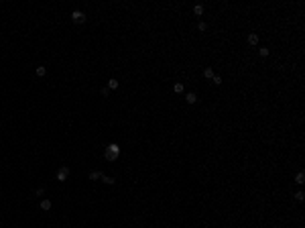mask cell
Returning <instances> with one entry per match:
<instances>
[{
  "label": "cell",
  "instance_id": "cell-9",
  "mask_svg": "<svg viewBox=\"0 0 305 228\" xmlns=\"http://www.w3.org/2000/svg\"><path fill=\"white\" fill-rule=\"evenodd\" d=\"M203 76H205L207 80H212L216 74H214V69H212V67H205V69H203Z\"/></svg>",
  "mask_w": 305,
  "mask_h": 228
},
{
  "label": "cell",
  "instance_id": "cell-10",
  "mask_svg": "<svg viewBox=\"0 0 305 228\" xmlns=\"http://www.w3.org/2000/svg\"><path fill=\"white\" fill-rule=\"evenodd\" d=\"M193 14H195V16H201V14H203V6H201V4H195V6H193Z\"/></svg>",
  "mask_w": 305,
  "mask_h": 228
},
{
  "label": "cell",
  "instance_id": "cell-11",
  "mask_svg": "<svg viewBox=\"0 0 305 228\" xmlns=\"http://www.w3.org/2000/svg\"><path fill=\"white\" fill-rule=\"evenodd\" d=\"M295 181H297V183H299V186H301V183H303V181H305V175H303V171H299V173L295 175Z\"/></svg>",
  "mask_w": 305,
  "mask_h": 228
},
{
  "label": "cell",
  "instance_id": "cell-15",
  "mask_svg": "<svg viewBox=\"0 0 305 228\" xmlns=\"http://www.w3.org/2000/svg\"><path fill=\"white\" fill-rule=\"evenodd\" d=\"M259 53H261V57H269V49H267V47H261Z\"/></svg>",
  "mask_w": 305,
  "mask_h": 228
},
{
  "label": "cell",
  "instance_id": "cell-13",
  "mask_svg": "<svg viewBox=\"0 0 305 228\" xmlns=\"http://www.w3.org/2000/svg\"><path fill=\"white\" fill-rule=\"evenodd\" d=\"M118 88V80H110L108 82V90H116Z\"/></svg>",
  "mask_w": 305,
  "mask_h": 228
},
{
  "label": "cell",
  "instance_id": "cell-16",
  "mask_svg": "<svg viewBox=\"0 0 305 228\" xmlns=\"http://www.w3.org/2000/svg\"><path fill=\"white\" fill-rule=\"evenodd\" d=\"M303 198H305L303 192H297V194H295V200H297V202H303Z\"/></svg>",
  "mask_w": 305,
  "mask_h": 228
},
{
  "label": "cell",
  "instance_id": "cell-20",
  "mask_svg": "<svg viewBox=\"0 0 305 228\" xmlns=\"http://www.w3.org/2000/svg\"><path fill=\"white\" fill-rule=\"evenodd\" d=\"M35 194H37V196H43V194H45V188H39V190H37Z\"/></svg>",
  "mask_w": 305,
  "mask_h": 228
},
{
  "label": "cell",
  "instance_id": "cell-2",
  "mask_svg": "<svg viewBox=\"0 0 305 228\" xmlns=\"http://www.w3.org/2000/svg\"><path fill=\"white\" fill-rule=\"evenodd\" d=\"M71 20L77 22V25H79V22H86V14H83L81 10H73V12H71Z\"/></svg>",
  "mask_w": 305,
  "mask_h": 228
},
{
  "label": "cell",
  "instance_id": "cell-8",
  "mask_svg": "<svg viewBox=\"0 0 305 228\" xmlns=\"http://www.w3.org/2000/svg\"><path fill=\"white\" fill-rule=\"evenodd\" d=\"M51 206H53L51 200H43L41 202V210H51Z\"/></svg>",
  "mask_w": 305,
  "mask_h": 228
},
{
  "label": "cell",
  "instance_id": "cell-4",
  "mask_svg": "<svg viewBox=\"0 0 305 228\" xmlns=\"http://www.w3.org/2000/svg\"><path fill=\"white\" fill-rule=\"evenodd\" d=\"M246 41H248V45H259V35H256V33H250Z\"/></svg>",
  "mask_w": 305,
  "mask_h": 228
},
{
  "label": "cell",
  "instance_id": "cell-6",
  "mask_svg": "<svg viewBox=\"0 0 305 228\" xmlns=\"http://www.w3.org/2000/svg\"><path fill=\"white\" fill-rule=\"evenodd\" d=\"M104 177V173H100V171H90V179L92 181H98V179H102Z\"/></svg>",
  "mask_w": 305,
  "mask_h": 228
},
{
  "label": "cell",
  "instance_id": "cell-3",
  "mask_svg": "<svg viewBox=\"0 0 305 228\" xmlns=\"http://www.w3.org/2000/svg\"><path fill=\"white\" fill-rule=\"evenodd\" d=\"M69 177V169L67 167H61L59 171H57V181H65Z\"/></svg>",
  "mask_w": 305,
  "mask_h": 228
},
{
  "label": "cell",
  "instance_id": "cell-19",
  "mask_svg": "<svg viewBox=\"0 0 305 228\" xmlns=\"http://www.w3.org/2000/svg\"><path fill=\"white\" fill-rule=\"evenodd\" d=\"M100 94H102V96H104V98H106V96H108V94H110V90H108V88H102V92H100Z\"/></svg>",
  "mask_w": 305,
  "mask_h": 228
},
{
  "label": "cell",
  "instance_id": "cell-14",
  "mask_svg": "<svg viewBox=\"0 0 305 228\" xmlns=\"http://www.w3.org/2000/svg\"><path fill=\"white\" fill-rule=\"evenodd\" d=\"M102 179H104V183H108V186H114V177H108V175H104Z\"/></svg>",
  "mask_w": 305,
  "mask_h": 228
},
{
  "label": "cell",
  "instance_id": "cell-7",
  "mask_svg": "<svg viewBox=\"0 0 305 228\" xmlns=\"http://www.w3.org/2000/svg\"><path fill=\"white\" fill-rule=\"evenodd\" d=\"M183 90H185V88H183L181 82H177V84L173 86V92H175V94H183Z\"/></svg>",
  "mask_w": 305,
  "mask_h": 228
},
{
  "label": "cell",
  "instance_id": "cell-5",
  "mask_svg": "<svg viewBox=\"0 0 305 228\" xmlns=\"http://www.w3.org/2000/svg\"><path fill=\"white\" fill-rule=\"evenodd\" d=\"M185 102H187V104H195V102H197V96H195L193 92H189V94H185Z\"/></svg>",
  "mask_w": 305,
  "mask_h": 228
},
{
  "label": "cell",
  "instance_id": "cell-18",
  "mask_svg": "<svg viewBox=\"0 0 305 228\" xmlns=\"http://www.w3.org/2000/svg\"><path fill=\"white\" fill-rule=\"evenodd\" d=\"M212 82H214L216 86H220V84H222V78H220V76H214V78H212Z\"/></svg>",
  "mask_w": 305,
  "mask_h": 228
},
{
  "label": "cell",
  "instance_id": "cell-1",
  "mask_svg": "<svg viewBox=\"0 0 305 228\" xmlns=\"http://www.w3.org/2000/svg\"><path fill=\"white\" fill-rule=\"evenodd\" d=\"M118 155H120V147L116 145V143H112V145L106 147V159H108V161H116Z\"/></svg>",
  "mask_w": 305,
  "mask_h": 228
},
{
  "label": "cell",
  "instance_id": "cell-12",
  "mask_svg": "<svg viewBox=\"0 0 305 228\" xmlns=\"http://www.w3.org/2000/svg\"><path fill=\"white\" fill-rule=\"evenodd\" d=\"M45 74H47V67H43V65H39V67H37V76H39V78H43Z\"/></svg>",
  "mask_w": 305,
  "mask_h": 228
},
{
  "label": "cell",
  "instance_id": "cell-17",
  "mask_svg": "<svg viewBox=\"0 0 305 228\" xmlns=\"http://www.w3.org/2000/svg\"><path fill=\"white\" fill-rule=\"evenodd\" d=\"M197 31H201V33L207 31V25H205V22H199V25H197Z\"/></svg>",
  "mask_w": 305,
  "mask_h": 228
}]
</instances>
